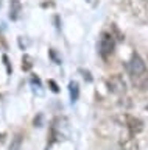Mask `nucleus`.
I'll list each match as a JSON object with an SVG mask.
<instances>
[{
	"mask_svg": "<svg viewBox=\"0 0 148 150\" xmlns=\"http://www.w3.org/2000/svg\"><path fill=\"white\" fill-rule=\"evenodd\" d=\"M128 74L131 78V83L139 91H147L148 89V69L143 59L136 52L133 53L131 59L128 61Z\"/></svg>",
	"mask_w": 148,
	"mask_h": 150,
	"instance_id": "f257e3e1",
	"label": "nucleus"
},
{
	"mask_svg": "<svg viewBox=\"0 0 148 150\" xmlns=\"http://www.w3.org/2000/svg\"><path fill=\"white\" fill-rule=\"evenodd\" d=\"M126 9L134 21L148 25V0H126Z\"/></svg>",
	"mask_w": 148,
	"mask_h": 150,
	"instance_id": "f03ea898",
	"label": "nucleus"
},
{
	"mask_svg": "<svg viewBox=\"0 0 148 150\" xmlns=\"http://www.w3.org/2000/svg\"><path fill=\"white\" fill-rule=\"evenodd\" d=\"M115 120H117L122 127H125L128 131H131L133 134H139L143 130V122L139 119V117L126 114V112H122V114L115 116Z\"/></svg>",
	"mask_w": 148,
	"mask_h": 150,
	"instance_id": "7ed1b4c3",
	"label": "nucleus"
},
{
	"mask_svg": "<svg viewBox=\"0 0 148 150\" xmlns=\"http://www.w3.org/2000/svg\"><path fill=\"white\" fill-rule=\"evenodd\" d=\"M115 49V39L114 36L108 31H103L100 36V42H98V53L101 55L103 59H108L111 55L114 53Z\"/></svg>",
	"mask_w": 148,
	"mask_h": 150,
	"instance_id": "20e7f679",
	"label": "nucleus"
},
{
	"mask_svg": "<svg viewBox=\"0 0 148 150\" xmlns=\"http://www.w3.org/2000/svg\"><path fill=\"white\" fill-rule=\"evenodd\" d=\"M108 88L115 96H122V94L126 92V81L120 74H114L108 78Z\"/></svg>",
	"mask_w": 148,
	"mask_h": 150,
	"instance_id": "39448f33",
	"label": "nucleus"
},
{
	"mask_svg": "<svg viewBox=\"0 0 148 150\" xmlns=\"http://www.w3.org/2000/svg\"><path fill=\"white\" fill-rule=\"evenodd\" d=\"M119 145L122 150H139V142L136 139V134H133L131 131L125 130L119 136Z\"/></svg>",
	"mask_w": 148,
	"mask_h": 150,
	"instance_id": "423d86ee",
	"label": "nucleus"
},
{
	"mask_svg": "<svg viewBox=\"0 0 148 150\" xmlns=\"http://www.w3.org/2000/svg\"><path fill=\"white\" fill-rule=\"evenodd\" d=\"M22 13V3L20 0H10V19L17 21Z\"/></svg>",
	"mask_w": 148,
	"mask_h": 150,
	"instance_id": "0eeeda50",
	"label": "nucleus"
},
{
	"mask_svg": "<svg viewBox=\"0 0 148 150\" xmlns=\"http://www.w3.org/2000/svg\"><path fill=\"white\" fill-rule=\"evenodd\" d=\"M69 91H70V100L72 103H75L80 97V88H78V83L76 81H70L69 83Z\"/></svg>",
	"mask_w": 148,
	"mask_h": 150,
	"instance_id": "6e6552de",
	"label": "nucleus"
},
{
	"mask_svg": "<svg viewBox=\"0 0 148 150\" xmlns=\"http://www.w3.org/2000/svg\"><path fill=\"white\" fill-rule=\"evenodd\" d=\"M22 141H24V136H22L20 133L16 134L14 138H13V141H11L10 150H20V147H22Z\"/></svg>",
	"mask_w": 148,
	"mask_h": 150,
	"instance_id": "1a4fd4ad",
	"label": "nucleus"
},
{
	"mask_svg": "<svg viewBox=\"0 0 148 150\" xmlns=\"http://www.w3.org/2000/svg\"><path fill=\"white\" fill-rule=\"evenodd\" d=\"M31 67H33V58L25 53L24 56H22V69H24L25 72H28Z\"/></svg>",
	"mask_w": 148,
	"mask_h": 150,
	"instance_id": "9d476101",
	"label": "nucleus"
},
{
	"mask_svg": "<svg viewBox=\"0 0 148 150\" xmlns=\"http://www.w3.org/2000/svg\"><path fill=\"white\" fill-rule=\"evenodd\" d=\"M3 63H5V66H6V72L8 74H11V67H10V61H8V56H3Z\"/></svg>",
	"mask_w": 148,
	"mask_h": 150,
	"instance_id": "9b49d317",
	"label": "nucleus"
},
{
	"mask_svg": "<svg viewBox=\"0 0 148 150\" xmlns=\"http://www.w3.org/2000/svg\"><path fill=\"white\" fill-rule=\"evenodd\" d=\"M48 84L52 86V91H53V92H58V91H59V89H58V84L55 83L53 80H50V81H48Z\"/></svg>",
	"mask_w": 148,
	"mask_h": 150,
	"instance_id": "f8f14e48",
	"label": "nucleus"
},
{
	"mask_svg": "<svg viewBox=\"0 0 148 150\" xmlns=\"http://www.w3.org/2000/svg\"><path fill=\"white\" fill-rule=\"evenodd\" d=\"M145 110H147V112H148V105H147V106H145Z\"/></svg>",
	"mask_w": 148,
	"mask_h": 150,
	"instance_id": "ddd939ff",
	"label": "nucleus"
}]
</instances>
